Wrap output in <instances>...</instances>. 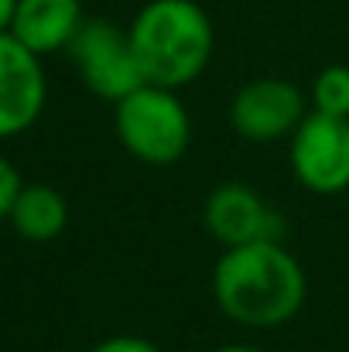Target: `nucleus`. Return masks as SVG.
<instances>
[{
	"label": "nucleus",
	"mask_w": 349,
	"mask_h": 352,
	"mask_svg": "<svg viewBox=\"0 0 349 352\" xmlns=\"http://www.w3.org/2000/svg\"><path fill=\"white\" fill-rule=\"evenodd\" d=\"M213 298L243 329H281L305 308L308 277L281 239L230 246L213 267Z\"/></svg>",
	"instance_id": "nucleus-1"
},
{
	"label": "nucleus",
	"mask_w": 349,
	"mask_h": 352,
	"mask_svg": "<svg viewBox=\"0 0 349 352\" xmlns=\"http://www.w3.org/2000/svg\"><path fill=\"white\" fill-rule=\"evenodd\" d=\"M144 82L165 89L192 86L213 62L216 28L195 0H147L127 24Z\"/></svg>",
	"instance_id": "nucleus-2"
},
{
	"label": "nucleus",
	"mask_w": 349,
	"mask_h": 352,
	"mask_svg": "<svg viewBox=\"0 0 349 352\" xmlns=\"http://www.w3.org/2000/svg\"><path fill=\"white\" fill-rule=\"evenodd\" d=\"M114 130L120 147L147 168L178 164L192 144V117L178 89H165L154 82L137 86L114 103Z\"/></svg>",
	"instance_id": "nucleus-3"
},
{
	"label": "nucleus",
	"mask_w": 349,
	"mask_h": 352,
	"mask_svg": "<svg viewBox=\"0 0 349 352\" xmlns=\"http://www.w3.org/2000/svg\"><path fill=\"white\" fill-rule=\"evenodd\" d=\"M65 52H69L83 86L107 103H120L127 93L144 86V72L134 55L130 31L107 17H86Z\"/></svg>",
	"instance_id": "nucleus-4"
},
{
	"label": "nucleus",
	"mask_w": 349,
	"mask_h": 352,
	"mask_svg": "<svg viewBox=\"0 0 349 352\" xmlns=\"http://www.w3.org/2000/svg\"><path fill=\"white\" fill-rule=\"evenodd\" d=\"M308 93L284 76H257L230 100V126L250 144L284 140L308 117Z\"/></svg>",
	"instance_id": "nucleus-5"
},
{
	"label": "nucleus",
	"mask_w": 349,
	"mask_h": 352,
	"mask_svg": "<svg viewBox=\"0 0 349 352\" xmlns=\"http://www.w3.org/2000/svg\"><path fill=\"white\" fill-rule=\"evenodd\" d=\"M291 140V175L312 195H343L349 188V117L308 110Z\"/></svg>",
	"instance_id": "nucleus-6"
},
{
	"label": "nucleus",
	"mask_w": 349,
	"mask_h": 352,
	"mask_svg": "<svg viewBox=\"0 0 349 352\" xmlns=\"http://www.w3.org/2000/svg\"><path fill=\"white\" fill-rule=\"evenodd\" d=\"M202 226L223 250L281 239L284 219L281 212L246 182H223L202 202Z\"/></svg>",
	"instance_id": "nucleus-7"
},
{
	"label": "nucleus",
	"mask_w": 349,
	"mask_h": 352,
	"mask_svg": "<svg viewBox=\"0 0 349 352\" xmlns=\"http://www.w3.org/2000/svg\"><path fill=\"white\" fill-rule=\"evenodd\" d=\"M48 100L41 55L24 48L10 31H0V140L31 130Z\"/></svg>",
	"instance_id": "nucleus-8"
},
{
	"label": "nucleus",
	"mask_w": 349,
	"mask_h": 352,
	"mask_svg": "<svg viewBox=\"0 0 349 352\" xmlns=\"http://www.w3.org/2000/svg\"><path fill=\"white\" fill-rule=\"evenodd\" d=\"M86 14L83 0H17L10 17V34L34 55H55L72 45Z\"/></svg>",
	"instance_id": "nucleus-9"
},
{
	"label": "nucleus",
	"mask_w": 349,
	"mask_h": 352,
	"mask_svg": "<svg viewBox=\"0 0 349 352\" xmlns=\"http://www.w3.org/2000/svg\"><path fill=\"white\" fill-rule=\"evenodd\" d=\"M7 223L28 243H52L69 226V202L52 185H21Z\"/></svg>",
	"instance_id": "nucleus-10"
},
{
	"label": "nucleus",
	"mask_w": 349,
	"mask_h": 352,
	"mask_svg": "<svg viewBox=\"0 0 349 352\" xmlns=\"http://www.w3.org/2000/svg\"><path fill=\"white\" fill-rule=\"evenodd\" d=\"M308 103L315 113L349 117V65H326L308 89Z\"/></svg>",
	"instance_id": "nucleus-11"
},
{
	"label": "nucleus",
	"mask_w": 349,
	"mask_h": 352,
	"mask_svg": "<svg viewBox=\"0 0 349 352\" xmlns=\"http://www.w3.org/2000/svg\"><path fill=\"white\" fill-rule=\"evenodd\" d=\"M21 175H17V168L0 154V223L10 216V206H14V199H17V192H21Z\"/></svg>",
	"instance_id": "nucleus-12"
},
{
	"label": "nucleus",
	"mask_w": 349,
	"mask_h": 352,
	"mask_svg": "<svg viewBox=\"0 0 349 352\" xmlns=\"http://www.w3.org/2000/svg\"><path fill=\"white\" fill-rule=\"evenodd\" d=\"M89 352H165L158 342L144 339V336H110L103 342H96Z\"/></svg>",
	"instance_id": "nucleus-13"
},
{
	"label": "nucleus",
	"mask_w": 349,
	"mask_h": 352,
	"mask_svg": "<svg viewBox=\"0 0 349 352\" xmlns=\"http://www.w3.org/2000/svg\"><path fill=\"white\" fill-rule=\"evenodd\" d=\"M14 7H17V0H0V31H7V28H10Z\"/></svg>",
	"instance_id": "nucleus-14"
},
{
	"label": "nucleus",
	"mask_w": 349,
	"mask_h": 352,
	"mask_svg": "<svg viewBox=\"0 0 349 352\" xmlns=\"http://www.w3.org/2000/svg\"><path fill=\"white\" fill-rule=\"evenodd\" d=\"M213 352H264V349H253V346H220Z\"/></svg>",
	"instance_id": "nucleus-15"
}]
</instances>
